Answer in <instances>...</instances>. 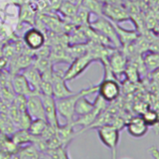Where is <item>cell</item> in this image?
Returning a JSON list of instances; mask_svg holds the SVG:
<instances>
[{"mask_svg":"<svg viewBox=\"0 0 159 159\" xmlns=\"http://www.w3.org/2000/svg\"><path fill=\"white\" fill-rule=\"evenodd\" d=\"M23 41L25 48L35 52L45 45L46 35L40 29L32 26L25 32L23 36Z\"/></svg>","mask_w":159,"mask_h":159,"instance_id":"8992f818","label":"cell"},{"mask_svg":"<svg viewBox=\"0 0 159 159\" xmlns=\"http://www.w3.org/2000/svg\"><path fill=\"white\" fill-rule=\"evenodd\" d=\"M125 159H128V158H125Z\"/></svg>","mask_w":159,"mask_h":159,"instance_id":"4dcf8cb0","label":"cell"},{"mask_svg":"<svg viewBox=\"0 0 159 159\" xmlns=\"http://www.w3.org/2000/svg\"><path fill=\"white\" fill-rule=\"evenodd\" d=\"M96 62L95 58L92 56L91 53L88 52L83 54L82 56H79L71 61L69 64L68 68L64 72V78L66 82H71L73 80L77 79L81 76L83 73L86 71V69Z\"/></svg>","mask_w":159,"mask_h":159,"instance_id":"3957f363","label":"cell"},{"mask_svg":"<svg viewBox=\"0 0 159 159\" xmlns=\"http://www.w3.org/2000/svg\"><path fill=\"white\" fill-rule=\"evenodd\" d=\"M141 116H142V118L144 119V121L146 122V124L149 126L150 125H153L159 120V116H158L157 112H155L154 111H152V110L146 111Z\"/></svg>","mask_w":159,"mask_h":159,"instance_id":"cb8c5ba5","label":"cell"},{"mask_svg":"<svg viewBox=\"0 0 159 159\" xmlns=\"http://www.w3.org/2000/svg\"><path fill=\"white\" fill-rule=\"evenodd\" d=\"M142 63L148 71H154L159 67V52L154 51L146 52L142 57Z\"/></svg>","mask_w":159,"mask_h":159,"instance_id":"ffe728a7","label":"cell"},{"mask_svg":"<svg viewBox=\"0 0 159 159\" xmlns=\"http://www.w3.org/2000/svg\"><path fill=\"white\" fill-rule=\"evenodd\" d=\"M3 57V54H2V47L0 46V59Z\"/></svg>","mask_w":159,"mask_h":159,"instance_id":"f1b7e54d","label":"cell"},{"mask_svg":"<svg viewBox=\"0 0 159 159\" xmlns=\"http://www.w3.org/2000/svg\"><path fill=\"white\" fill-rule=\"evenodd\" d=\"M114 26H115V30L116 33L118 35L120 43L122 47H125L129 44H131L132 42H134L135 40H137L138 39V34L137 32H135L134 30H127L125 29L124 27L120 26L118 24L113 23Z\"/></svg>","mask_w":159,"mask_h":159,"instance_id":"e0dca14e","label":"cell"},{"mask_svg":"<svg viewBox=\"0 0 159 159\" xmlns=\"http://www.w3.org/2000/svg\"><path fill=\"white\" fill-rule=\"evenodd\" d=\"M128 134L134 138H141L145 136L149 130V125L146 124L142 116H134L129 119L125 125Z\"/></svg>","mask_w":159,"mask_h":159,"instance_id":"4fadbf2b","label":"cell"},{"mask_svg":"<svg viewBox=\"0 0 159 159\" xmlns=\"http://www.w3.org/2000/svg\"><path fill=\"white\" fill-rule=\"evenodd\" d=\"M15 157H16V159H18V157H17V155H16V154H15ZM12 159H14V157H13V156H12Z\"/></svg>","mask_w":159,"mask_h":159,"instance_id":"f546056e","label":"cell"},{"mask_svg":"<svg viewBox=\"0 0 159 159\" xmlns=\"http://www.w3.org/2000/svg\"><path fill=\"white\" fill-rule=\"evenodd\" d=\"M40 152L34 143H29L22 146L16 155L18 159H39Z\"/></svg>","mask_w":159,"mask_h":159,"instance_id":"d6986e66","label":"cell"},{"mask_svg":"<svg viewBox=\"0 0 159 159\" xmlns=\"http://www.w3.org/2000/svg\"><path fill=\"white\" fill-rule=\"evenodd\" d=\"M120 94V84L113 77H104L103 81L98 84V95L108 103L116 100Z\"/></svg>","mask_w":159,"mask_h":159,"instance_id":"277c9868","label":"cell"},{"mask_svg":"<svg viewBox=\"0 0 159 159\" xmlns=\"http://www.w3.org/2000/svg\"><path fill=\"white\" fill-rule=\"evenodd\" d=\"M9 1H10L11 4H13L14 6L19 7V6H22V5H24V4H26V3L30 2V0H9Z\"/></svg>","mask_w":159,"mask_h":159,"instance_id":"484cf974","label":"cell"},{"mask_svg":"<svg viewBox=\"0 0 159 159\" xmlns=\"http://www.w3.org/2000/svg\"><path fill=\"white\" fill-rule=\"evenodd\" d=\"M48 126L49 124L45 119H33L27 130L34 137H40L46 131Z\"/></svg>","mask_w":159,"mask_h":159,"instance_id":"44dd1931","label":"cell"},{"mask_svg":"<svg viewBox=\"0 0 159 159\" xmlns=\"http://www.w3.org/2000/svg\"><path fill=\"white\" fill-rule=\"evenodd\" d=\"M116 151H111V159H116Z\"/></svg>","mask_w":159,"mask_h":159,"instance_id":"83f0119b","label":"cell"},{"mask_svg":"<svg viewBox=\"0 0 159 159\" xmlns=\"http://www.w3.org/2000/svg\"><path fill=\"white\" fill-rule=\"evenodd\" d=\"M108 66L114 77L117 79L118 75L125 74V69L127 66V60H126V55L122 51L119 49L114 48L109 57H108V64L105 65Z\"/></svg>","mask_w":159,"mask_h":159,"instance_id":"ba28073f","label":"cell"},{"mask_svg":"<svg viewBox=\"0 0 159 159\" xmlns=\"http://www.w3.org/2000/svg\"><path fill=\"white\" fill-rule=\"evenodd\" d=\"M13 154L3 151V150H0V159H12Z\"/></svg>","mask_w":159,"mask_h":159,"instance_id":"d4e9b609","label":"cell"},{"mask_svg":"<svg viewBox=\"0 0 159 159\" xmlns=\"http://www.w3.org/2000/svg\"><path fill=\"white\" fill-rule=\"evenodd\" d=\"M95 107H96V100L90 101L89 99H87V96L80 97L75 104V109H74L75 119L88 114L95 109Z\"/></svg>","mask_w":159,"mask_h":159,"instance_id":"9a60e30c","label":"cell"},{"mask_svg":"<svg viewBox=\"0 0 159 159\" xmlns=\"http://www.w3.org/2000/svg\"><path fill=\"white\" fill-rule=\"evenodd\" d=\"M35 138L36 137L31 135L27 129H22V128L16 129V131L11 136V139H12V141L20 147L29 144V143H33V141L35 140Z\"/></svg>","mask_w":159,"mask_h":159,"instance_id":"ac0fdd59","label":"cell"},{"mask_svg":"<svg viewBox=\"0 0 159 159\" xmlns=\"http://www.w3.org/2000/svg\"><path fill=\"white\" fill-rule=\"evenodd\" d=\"M90 27H92L93 29H95L96 31L100 33L106 39H108L110 40V42L111 43L112 47H114L116 49H120L122 47L119 38H118V35L115 30L114 24L111 21H110L108 18L104 17L103 15L98 16V18L96 20L91 21Z\"/></svg>","mask_w":159,"mask_h":159,"instance_id":"7a4b0ae2","label":"cell"},{"mask_svg":"<svg viewBox=\"0 0 159 159\" xmlns=\"http://www.w3.org/2000/svg\"><path fill=\"white\" fill-rule=\"evenodd\" d=\"M22 73L25 75V77L26 78V80L30 84V85L32 86V88L36 91V93L39 94L42 78H41L40 72L37 69V67L32 65V66L26 67L25 69H24L22 71Z\"/></svg>","mask_w":159,"mask_h":159,"instance_id":"2e32d148","label":"cell"},{"mask_svg":"<svg viewBox=\"0 0 159 159\" xmlns=\"http://www.w3.org/2000/svg\"><path fill=\"white\" fill-rule=\"evenodd\" d=\"M26 111L32 119H45L44 107L39 94L26 98Z\"/></svg>","mask_w":159,"mask_h":159,"instance_id":"8fae6325","label":"cell"},{"mask_svg":"<svg viewBox=\"0 0 159 159\" xmlns=\"http://www.w3.org/2000/svg\"><path fill=\"white\" fill-rule=\"evenodd\" d=\"M59 11H60V13L64 17H66L67 19H69V18L71 19L77 13V11H79V7L75 3L66 0V1H63V2L60 3Z\"/></svg>","mask_w":159,"mask_h":159,"instance_id":"603a6c76","label":"cell"},{"mask_svg":"<svg viewBox=\"0 0 159 159\" xmlns=\"http://www.w3.org/2000/svg\"><path fill=\"white\" fill-rule=\"evenodd\" d=\"M43 107H44V112H45V119L47 123L52 125L54 128H57L61 124L59 122V115L56 108V100L53 96H48V95H40Z\"/></svg>","mask_w":159,"mask_h":159,"instance_id":"9c48e42d","label":"cell"},{"mask_svg":"<svg viewBox=\"0 0 159 159\" xmlns=\"http://www.w3.org/2000/svg\"><path fill=\"white\" fill-rule=\"evenodd\" d=\"M96 92H98V84L91 85L87 88L75 92L74 94H72L68 97L55 99L58 115L63 117L66 121V123H73L75 120L74 109H75V104H76L78 98L82 96H89Z\"/></svg>","mask_w":159,"mask_h":159,"instance_id":"6da1fadb","label":"cell"},{"mask_svg":"<svg viewBox=\"0 0 159 159\" xmlns=\"http://www.w3.org/2000/svg\"><path fill=\"white\" fill-rule=\"evenodd\" d=\"M11 85L16 95L29 97L37 94L23 73H16L11 77Z\"/></svg>","mask_w":159,"mask_h":159,"instance_id":"7c38bea8","label":"cell"},{"mask_svg":"<svg viewBox=\"0 0 159 159\" xmlns=\"http://www.w3.org/2000/svg\"><path fill=\"white\" fill-rule=\"evenodd\" d=\"M82 8L89 11L91 14H96L97 16H102L103 3L99 0H83Z\"/></svg>","mask_w":159,"mask_h":159,"instance_id":"7402d4cb","label":"cell"},{"mask_svg":"<svg viewBox=\"0 0 159 159\" xmlns=\"http://www.w3.org/2000/svg\"><path fill=\"white\" fill-rule=\"evenodd\" d=\"M39 159H52V157L50 156V154H49L48 152H41Z\"/></svg>","mask_w":159,"mask_h":159,"instance_id":"4316f807","label":"cell"},{"mask_svg":"<svg viewBox=\"0 0 159 159\" xmlns=\"http://www.w3.org/2000/svg\"><path fill=\"white\" fill-rule=\"evenodd\" d=\"M100 141L111 151L117 150L120 140V129L111 124H105L97 128Z\"/></svg>","mask_w":159,"mask_h":159,"instance_id":"5b68a950","label":"cell"},{"mask_svg":"<svg viewBox=\"0 0 159 159\" xmlns=\"http://www.w3.org/2000/svg\"><path fill=\"white\" fill-rule=\"evenodd\" d=\"M64 72L62 70H56L53 68L52 84V96L55 99L68 97L75 92L72 91L66 84V81L64 78Z\"/></svg>","mask_w":159,"mask_h":159,"instance_id":"52a82bcc","label":"cell"},{"mask_svg":"<svg viewBox=\"0 0 159 159\" xmlns=\"http://www.w3.org/2000/svg\"><path fill=\"white\" fill-rule=\"evenodd\" d=\"M19 24H26L31 26L35 25L36 23V11L32 7L31 3L28 2L22 6H19Z\"/></svg>","mask_w":159,"mask_h":159,"instance_id":"5bb4252c","label":"cell"},{"mask_svg":"<svg viewBox=\"0 0 159 159\" xmlns=\"http://www.w3.org/2000/svg\"><path fill=\"white\" fill-rule=\"evenodd\" d=\"M102 15L108 18L112 23L120 24L129 20V14L127 11L121 6L120 3L114 4H103Z\"/></svg>","mask_w":159,"mask_h":159,"instance_id":"30bf717a","label":"cell"}]
</instances>
